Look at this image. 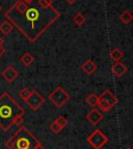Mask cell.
<instances>
[{"label": "cell", "mask_w": 133, "mask_h": 149, "mask_svg": "<svg viewBox=\"0 0 133 149\" xmlns=\"http://www.w3.org/2000/svg\"><path fill=\"white\" fill-rule=\"evenodd\" d=\"M5 17L29 42H34L58 20L61 13L54 6L48 8L30 6L22 0H18L7 9Z\"/></svg>", "instance_id": "obj_1"}, {"label": "cell", "mask_w": 133, "mask_h": 149, "mask_svg": "<svg viewBox=\"0 0 133 149\" xmlns=\"http://www.w3.org/2000/svg\"><path fill=\"white\" fill-rule=\"evenodd\" d=\"M24 109L15 100L9 93L3 92L0 95V128L8 130L14 125L19 115H24Z\"/></svg>", "instance_id": "obj_2"}, {"label": "cell", "mask_w": 133, "mask_h": 149, "mask_svg": "<svg viewBox=\"0 0 133 149\" xmlns=\"http://www.w3.org/2000/svg\"><path fill=\"white\" fill-rule=\"evenodd\" d=\"M40 141L25 126L19 127L5 142L7 149H34Z\"/></svg>", "instance_id": "obj_3"}, {"label": "cell", "mask_w": 133, "mask_h": 149, "mask_svg": "<svg viewBox=\"0 0 133 149\" xmlns=\"http://www.w3.org/2000/svg\"><path fill=\"white\" fill-rule=\"evenodd\" d=\"M118 102H119V100L117 98V96L109 89H105L99 95L98 107L101 109V111L109 112Z\"/></svg>", "instance_id": "obj_4"}, {"label": "cell", "mask_w": 133, "mask_h": 149, "mask_svg": "<svg viewBox=\"0 0 133 149\" xmlns=\"http://www.w3.org/2000/svg\"><path fill=\"white\" fill-rule=\"evenodd\" d=\"M70 98H71L70 94L61 86H57L49 94L50 102L57 108H63L70 100Z\"/></svg>", "instance_id": "obj_5"}, {"label": "cell", "mask_w": 133, "mask_h": 149, "mask_svg": "<svg viewBox=\"0 0 133 149\" xmlns=\"http://www.w3.org/2000/svg\"><path fill=\"white\" fill-rule=\"evenodd\" d=\"M87 142L94 149H102L108 142V138L101 130H94L93 133L87 137Z\"/></svg>", "instance_id": "obj_6"}, {"label": "cell", "mask_w": 133, "mask_h": 149, "mask_svg": "<svg viewBox=\"0 0 133 149\" xmlns=\"http://www.w3.org/2000/svg\"><path fill=\"white\" fill-rule=\"evenodd\" d=\"M26 104L32 111H37L45 104V100L37 91L32 90L29 97L26 100Z\"/></svg>", "instance_id": "obj_7"}, {"label": "cell", "mask_w": 133, "mask_h": 149, "mask_svg": "<svg viewBox=\"0 0 133 149\" xmlns=\"http://www.w3.org/2000/svg\"><path fill=\"white\" fill-rule=\"evenodd\" d=\"M2 78L8 83H13L17 78L19 77V72L13 65H8L6 68L2 72Z\"/></svg>", "instance_id": "obj_8"}, {"label": "cell", "mask_w": 133, "mask_h": 149, "mask_svg": "<svg viewBox=\"0 0 133 149\" xmlns=\"http://www.w3.org/2000/svg\"><path fill=\"white\" fill-rule=\"evenodd\" d=\"M87 119L91 125H97L103 119V114L102 112H100L98 109L94 108L89 114L87 115Z\"/></svg>", "instance_id": "obj_9"}, {"label": "cell", "mask_w": 133, "mask_h": 149, "mask_svg": "<svg viewBox=\"0 0 133 149\" xmlns=\"http://www.w3.org/2000/svg\"><path fill=\"white\" fill-rule=\"evenodd\" d=\"M111 72L115 77H122V76H124L127 72V66L124 63H122L121 61L120 62H115L111 66Z\"/></svg>", "instance_id": "obj_10"}, {"label": "cell", "mask_w": 133, "mask_h": 149, "mask_svg": "<svg viewBox=\"0 0 133 149\" xmlns=\"http://www.w3.org/2000/svg\"><path fill=\"white\" fill-rule=\"evenodd\" d=\"M97 68H98V66H97V64L94 62L91 59H87V60L81 65V70L87 74H93L94 72L97 70Z\"/></svg>", "instance_id": "obj_11"}, {"label": "cell", "mask_w": 133, "mask_h": 149, "mask_svg": "<svg viewBox=\"0 0 133 149\" xmlns=\"http://www.w3.org/2000/svg\"><path fill=\"white\" fill-rule=\"evenodd\" d=\"M13 29H14V26L9 21H3L0 24V31L5 35L9 34L13 31Z\"/></svg>", "instance_id": "obj_12"}, {"label": "cell", "mask_w": 133, "mask_h": 149, "mask_svg": "<svg viewBox=\"0 0 133 149\" xmlns=\"http://www.w3.org/2000/svg\"><path fill=\"white\" fill-rule=\"evenodd\" d=\"M123 57H124V53L120 49H113L110 52V58L115 62H120L123 59Z\"/></svg>", "instance_id": "obj_13"}, {"label": "cell", "mask_w": 133, "mask_h": 149, "mask_svg": "<svg viewBox=\"0 0 133 149\" xmlns=\"http://www.w3.org/2000/svg\"><path fill=\"white\" fill-rule=\"evenodd\" d=\"M20 61H21L25 66H29V65L34 61V57H33L29 52H26V53L23 54V56H22L21 58H20Z\"/></svg>", "instance_id": "obj_14"}, {"label": "cell", "mask_w": 133, "mask_h": 149, "mask_svg": "<svg viewBox=\"0 0 133 149\" xmlns=\"http://www.w3.org/2000/svg\"><path fill=\"white\" fill-rule=\"evenodd\" d=\"M98 100H99V96L96 95L95 93H91L87 97L85 102H87V105L91 106V108H96V107H98Z\"/></svg>", "instance_id": "obj_15"}, {"label": "cell", "mask_w": 133, "mask_h": 149, "mask_svg": "<svg viewBox=\"0 0 133 149\" xmlns=\"http://www.w3.org/2000/svg\"><path fill=\"white\" fill-rule=\"evenodd\" d=\"M120 19L124 24H129L133 20V15L129 10H124L120 16Z\"/></svg>", "instance_id": "obj_16"}, {"label": "cell", "mask_w": 133, "mask_h": 149, "mask_svg": "<svg viewBox=\"0 0 133 149\" xmlns=\"http://www.w3.org/2000/svg\"><path fill=\"white\" fill-rule=\"evenodd\" d=\"M85 21H87V19H85V17L81 13H78V14H76L73 17V22H74L75 25L77 26H82L83 23H85Z\"/></svg>", "instance_id": "obj_17"}, {"label": "cell", "mask_w": 133, "mask_h": 149, "mask_svg": "<svg viewBox=\"0 0 133 149\" xmlns=\"http://www.w3.org/2000/svg\"><path fill=\"white\" fill-rule=\"evenodd\" d=\"M30 93H31V91L29 90V89L24 87V88H22L21 90L19 91V96L26 102V100H27V98L29 97V95H30Z\"/></svg>", "instance_id": "obj_18"}, {"label": "cell", "mask_w": 133, "mask_h": 149, "mask_svg": "<svg viewBox=\"0 0 133 149\" xmlns=\"http://www.w3.org/2000/svg\"><path fill=\"white\" fill-rule=\"evenodd\" d=\"M37 4L41 7L48 8V7L53 6V0H37Z\"/></svg>", "instance_id": "obj_19"}, {"label": "cell", "mask_w": 133, "mask_h": 149, "mask_svg": "<svg viewBox=\"0 0 133 149\" xmlns=\"http://www.w3.org/2000/svg\"><path fill=\"white\" fill-rule=\"evenodd\" d=\"M55 121H56V123L58 124L63 130L67 126V124H68V120H67V118H65V116H59Z\"/></svg>", "instance_id": "obj_20"}, {"label": "cell", "mask_w": 133, "mask_h": 149, "mask_svg": "<svg viewBox=\"0 0 133 149\" xmlns=\"http://www.w3.org/2000/svg\"><path fill=\"white\" fill-rule=\"evenodd\" d=\"M50 130H51L52 133H54V134H58L59 132H61V130H63V128H61V126L58 125V124L56 123V121L54 120L53 122H52V123L50 124Z\"/></svg>", "instance_id": "obj_21"}, {"label": "cell", "mask_w": 133, "mask_h": 149, "mask_svg": "<svg viewBox=\"0 0 133 149\" xmlns=\"http://www.w3.org/2000/svg\"><path fill=\"white\" fill-rule=\"evenodd\" d=\"M24 122V118H23V115H19L18 117H17L16 119H15L14 121V124H16L17 126H19V127H21L22 123Z\"/></svg>", "instance_id": "obj_22"}, {"label": "cell", "mask_w": 133, "mask_h": 149, "mask_svg": "<svg viewBox=\"0 0 133 149\" xmlns=\"http://www.w3.org/2000/svg\"><path fill=\"white\" fill-rule=\"evenodd\" d=\"M34 149H46L44 146H43V144L42 143H39V144L37 145V146L34 147Z\"/></svg>", "instance_id": "obj_23"}, {"label": "cell", "mask_w": 133, "mask_h": 149, "mask_svg": "<svg viewBox=\"0 0 133 149\" xmlns=\"http://www.w3.org/2000/svg\"><path fill=\"white\" fill-rule=\"evenodd\" d=\"M4 53H5L4 48H3V47H0V57H1V56H2Z\"/></svg>", "instance_id": "obj_24"}, {"label": "cell", "mask_w": 133, "mask_h": 149, "mask_svg": "<svg viewBox=\"0 0 133 149\" xmlns=\"http://www.w3.org/2000/svg\"><path fill=\"white\" fill-rule=\"evenodd\" d=\"M22 1H24V2L26 3V4H31V3H33V1H34V0H22Z\"/></svg>", "instance_id": "obj_25"}, {"label": "cell", "mask_w": 133, "mask_h": 149, "mask_svg": "<svg viewBox=\"0 0 133 149\" xmlns=\"http://www.w3.org/2000/svg\"><path fill=\"white\" fill-rule=\"evenodd\" d=\"M65 1H67V2H68L69 4H74V3L76 2L77 0H65Z\"/></svg>", "instance_id": "obj_26"}, {"label": "cell", "mask_w": 133, "mask_h": 149, "mask_svg": "<svg viewBox=\"0 0 133 149\" xmlns=\"http://www.w3.org/2000/svg\"><path fill=\"white\" fill-rule=\"evenodd\" d=\"M3 45H4V40L0 36V47H3Z\"/></svg>", "instance_id": "obj_27"}, {"label": "cell", "mask_w": 133, "mask_h": 149, "mask_svg": "<svg viewBox=\"0 0 133 149\" xmlns=\"http://www.w3.org/2000/svg\"><path fill=\"white\" fill-rule=\"evenodd\" d=\"M1 9H2V6H1V5H0V12H1Z\"/></svg>", "instance_id": "obj_28"}, {"label": "cell", "mask_w": 133, "mask_h": 149, "mask_svg": "<svg viewBox=\"0 0 133 149\" xmlns=\"http://www.w3.org/2000/svg\"><path fill=\"white\" fill-rule=\"evenodd\" d=\"M126 149H132V148H131V147H128V148H126Z\"/></svg>", "instance_id": "obj_29"}]
</instances>
